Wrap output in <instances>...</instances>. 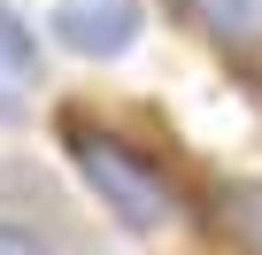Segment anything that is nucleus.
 I'll return each mask as SVG.
<instances>
[{
    "mask_svg": "<svg viewBox=\"0 0 262 255\" xmlns=\"http://www.w3.org/2000/svg\"><path fill=\"white\" fill-rule=\"evenodd\" d=\"M0 255H54L31 224H16V217H0Z\"/></svg>",
    "mask_w": 262,
    "mask_h": 255,
    "instance_id": "obj_5",
    "label": "nucleus"
},
{
    "mask_svg": "<svg viewBox=\"0 0 262 255\" xmlns=\"http://www.w3.org/2000/svg\"><path fill=\"white\" fill-rule=\"evenodd\" d=\"M62 147H70L77 178L100 193V209L116 224H131V232H162L170 224V186H162V170L131 147V140L100 132V124H62Z\"/></svg>",
    "mask_w": 262,
    "mask_h": 255,
    "instance_id": "obj_1",
    "label": "nucleus"
},
{
    "mask_svg": "<svg viewBox=\"0 0 262 255\" xmlns=\"http://www.w3.org/2000/svg\"><path fill=\"white\" fill-rule=\"evenodd\" d=\"M170 8L224 54H262V0H170Z\"/></svg>",
    "mask_w": 262,
    "mask_h": 255,
    "instance_id": "obj_3",
    "label": "nucleus"
},
{
    "mask_svg": "<svg viewBox=\"0 0 262 255\" xmlns=\"http://www.w3.org/2000/svg\"><path fill=\"white\" fill-rule=\"evenodd\" d=\"M231 232L262 255V186H239V193H231Z\"/></svg>",
    "mask_w": 262,
    "mask_h": 255,
    "instance_id": "obj_4",
    "label": "nucleus"
},
{
    "mask_svg": "<svg viewBox=\"0 0 262 255\" xmlns=\"http://www.w3.org/2000/svg\"><path fill=\"white\" fill-rule=\"evenodd\" d=\"M47 31H54V47H70L85 62H116V54L139 47L147 8H139V0H54V8H47Z\"/></svg>",
    "mask_w": 262,
    "mask_h": 255,
    "instance_id": "obj_2",
    "label": "nucleus"
}]
</instances>
